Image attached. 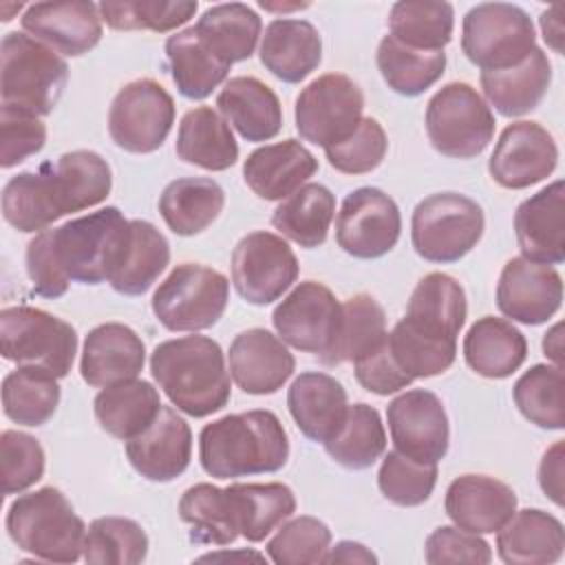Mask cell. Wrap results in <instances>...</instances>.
<instances>
[{
  "mask_svg": "<svg viewBox=\"0 0 565 565\" xmlns=\"http://www.w3.org/2000/svg\"><path fill=\"white\" fill-rule=\"evenodd\" d=\"M113 174L93 150H73L33 172L11 177L2 190V216L18 232H42L57 218L106 201Z\"/></svg>",
  "mask_w": 565,
  "mask_h": 565,
  "instance_id": "cell-1",
  "label": "cell"
},
{
  "mask_svg": "<svg viewBox=\"0 0 565 565\" xmlns=\"http://www.w3.org/2000/svg\"><path fill=\"white\" fill-rule=\"evenodd\" d=\"M466 316L463 287L448 274H426L415 285L404 318L388 333L399 369L413 380L448 371L457 358V335Z\"/></svg>",
  "mask_w": 565,
  "mask_h": 565,
  "instance_id": "cell-2",
  "label": "cell"
},
{
  "mask_svg": "<svg viewBox=\"0 0 565 565\" xmlns=\"http://www.w3.org/2000/svg\"><path fill=\"white\" fill-rule=\"evenodd\" d=\"M287 459V430L278 415L265 408L218 417L199 435L201 468L214 479L278 472Z\"/></svg>",
  "mask_w": 565,
  "mask_h": 565,
  "instance_id": "cell-3",
  "label": "cell"
},
{
  "mask_svg": "<svg viewBox=\"0 0 565 565\" xmlns=\"http://www.w3.org/2000/svg\"><path fill=\"white\" fill-rule=\"evenodd\" d=\"M150 373L177 411L207 417L232 397L223 349L207 335L166 340L150 353Z\"/></svg>",
  "mask_w": 565,
  "mask_h": 565,
  "instance_id": "cell-4",
  "label": "cell"
},
{
  "mask_svg": "<svg viewBox=\"0 0 565 565\" xmlns=\"http://www.w3.org/2000/svg\"><path fill=\"white\" fill-rule=\"evenodd\" d=\"M57 274L71 282L99 285L110 280L130 236V221L108 205L60 227L38 232Z\"/></svg>",
  "mask_w": 565,
  "mask_h": 565,
  "instance_id": "cell-5",
  "label": "cell"
},
{
  "mask_svg": "<svg viewBox=\"0 0 565 565\" xmlns=\"http://www.w3.org/2000/svg\"><path fill=\"white\" fill-rule=\"evenodd\" d=\"M18 550L46 563H75L84 554L86 525L66 494L53 486L20 494L4 519Z\"/></svg>",
  "mask_w": 565,
  "mask_h": 565,
  "instance_id": "cell-6",
  "label": "cell"
},
{
  "mask_svg": "<svg viewBox=\"0 0 565 565\" xmlns=\"http://www.w3.org/2000/svg\"><path fill=\"white\" fill-rule=\"evenodd\" d=\"M68 82L66 60L44 42L9 31L0 42V97L2 106L26 110L35 117L53 113Z\"/></svg>",
  "mask_w": 565,
  "mask_h": 565,
  "instance_id": "cell-7",
  "label": "cell"
},
{
  "mask_svg": "<svg viewBox=\"0 0 565 565\" xmlns=\"http://www.w3.org/2000/svg\"><path fill=\"white\" fill-rule=\"evenodd\" d=\"M481 205L459 192H437L422 199L411 218V243L428 263H457L483 236Z\"/></svg>",
  "mask_w": 565,
  "mask_h": 565,
  "instance_id": "cell-8",
  "label": "cell"
},
{
  "mask_svg": "<svg viewBox=\"0 0 565 565\" xmlns=\"http://www.w3.org/2000/svg\"><path fill=\"white\" fill-rule=\"evenodd\" d=\"M0 349L9 362L44 369L62 380L73 369L77 333L66 320L44 309L4 307L0 311Z\"/></svg>",
  "mask_w": 565,
  "mask_h": 565,
  "instance_id": "cell-9",
  "label": "cell"
},
{
  "mask_svg": "<svg viewBox=\"0 0 565 565\" xmlns=\"http://www.w3.org/2000/svg\"><path fill=\"white\" fill-rule=\"evenodd\" d=\"M230 300L227 278L199 263L177 265L152 294L154 318L168 331H203L218 322Z\"/></svg>",
  "mask_w": 565,
  "mask_h": 565,
  "instance_id": "cell-10",
  "label": "cell"
},
{
  "mask_svg": "<svg viewBox=\"0 0 565 565\" xmlns=\"http://www.w3.org/2000/svg\"><path fill=\"white\" fill-rule=\"evenodd\" d=\"M424 121L433 148L450 159H472L494 137V115L488 102L466 82L441 86L430 97Z\"/></svg>",
  "mask_w": 565,
  "mask_h": 565,
  "instance_id": "cell-11",
  "label": "cell"
},
{
  "mask_svg": "<svg viewBox=\"0 0 565 565\" xmlns=\"http://www.w3.org/2000/svg\"><path fill=\"white\" fill-rule=\"evenodd\" d=\"M534 49L532 18L516 4L481 2L463 15L461 51L481 71L516 66Z\"/></svg>",
  "mask_w": 565,
  "mask_h": 565,
  "instance_id": "cell-12",
  "label": "cell"
},
{
  "mask_svg": "<svg viewBox=\"0 0 565 565\" xmlns=\"http://www.w3.org/2000/svg\"><path fill=\"white\" fill-rule=\"evenodd\" d=\"M362 110V88L342 73H324L296 97V130L305 141L329 148L353 135Z\"/></svg>",
  "mask_w": 565,
  "mask_h": 565,
  "instance_id": "cell-13",
  "label": "cell"
},
{
  "mask_svg": "<svg viewBox=\"0 0 565 565\" xmlns=\"http://www.w3.org/2000/svg\"><path fill=\"white\" fill-rule=\"evenodd\" d=\"M174 124V99L154 79L143 77L121 86L108 110V132L115 146L150 154L163 146Z\"/></svg>",
  "mask_w": 565,
  "mask_h": 565,
  "instance_id": "cell-14",
  "label": "cell"
},
{
  "mask_svg": "<svg viewBox=\"0 0 565 565\" xmlns=\"http://www.w3.org/2000/svg\"><path fill=\"white\" fill-rule=\"evenodd\" d=\"M230 269L238 296L263 307L278 300L296 282L300 265L282 236L258 230L236 243Z\"/></svg>",
  "mask_w": 565,
  "mask_h": 565,
  "instance_id": "cell-15",
  "label": "cell"
},
{
  "mask_svg": "<svg viewBox=\"0 0 565 565\" xmlns=\"http://www.w3.org/2000/svg\"><path fill=\"white\" fill-rule=\"evenodd\" d=\"M402 234L397 203L380 188L349 192L335 216V243L353 258L373 260L388 254Z\"/></svg>",
  "mask_w": 565,
  "mask_h": 565,
  "instance_id": "cell-16",
  "label": "cell"
},
{
  "mask_svg": "<svg viewBox=\"0 0 565 565\" xmlns=\"http://www.w3.org/2000/svg\"><path fill=\"white\" fill-rule=\"evenodd\" d=\"M340 316L335 294L322 282L305 280L278 302L271 322L285 344L320 358L335 340Z\"/></svg>",
  "mask_w": 565,
  "mask_h": 565,
  "instance_id": "cell-17",
  "label": "cell"
},
{
  "mask_svg": "<svg viewBox=\"0 0 565 565\" xmlns=\"http://www.w3.org/2000/svg\"><path fill=\"white\" fill-rule=\"evenodd\" d=\"M386 422L395 450L422 461L439 463L448 452L450 428L441 399L426 388H411L386 406Z\"/></svg>",
  "mask_w": 565,
  "mask_h": 565,
  "instance_id": "cell-18",
  "label": "cell"
},
{
  "mask_svg": "<svg viewBox=\"0 0 565 565\" xmlns=\"http://www.w3.org/2000/svg\"><path fill=\"white\" fill-rule=\"evenodd\" d=\"M558 163L554 137L536 121H514L503 128L488 161V172L501 188L523 190L547 179Z\"/></svg>",
  "mask_w": 565,
  "mask_h": 565,
  "instance_id": "cell-19",
  "label": "cell"
},
{
  "mask_svg": "<svg viewBox=\"0 0 565 565\" xmlns=\"http://www.w3.org/2000/svg\"><path fill=\"white\" fill-rule=\"evenodd\" d=\"M563 302V278L552 265L510 258L497 282L499 311L521 324L547 322Z\"/></svg>",
  "mask_w": 565,
  "mask_h": 565,
  "instance_id": "cell-20",
  "label": "cell"
},
{
  "mask_svg": "<svg viewBox=\"0 0 565 565\" xmlns=\"http://www.w3.org/2000/svg\"><path fill=\"white\" fill-rule=\"evenodd\" d=\"M22 29L53 51L79 57L102 40L99 4L88 0H55L29 4L20 18Z\"/></svg>",
  "mask_w": 565,
  "mask_h": 565,
  "instance_id": "cell-21",
  "label": "cell"
},
{
  "mask_svg": "<svg viewBox=\"0 0 565 565\" xmlns=\"http://www.w3.org/2000/svg\"><path fill=\"white\" fill-rule=\"evenodd\" d=\"M126 457L148 481L166 483L181 477L192 459L190 424L172 406H161L157 419L126 441Z\"/></svg>",
  "mask_w": 565,
  "mask_h": 565,
  "instance_id": "cell-22",
  "label": "cell"
},
{
  "mask_svg": "<svg viewBox=\"0 0 565 565\" xmlns=\"http://www.w3.org/2000/svg\"><path fill=\"white\" fill-rule=\"evenodd\" d=\"M227 369L243 393L271 395L294 375L296 360L278 335L254 327L232 340Z\"/></svg>",
  "mask_w": 565,
  "mask_h": 565,
  "instance_id": "cell-23",
  "label": "cell"
},
{
  "mask_svg": "<svg viewBox=\"0 0 565 565\" xmlns=\"http://www.w3.org/2000/svg\"><path fill=\"white\" fill-rule=\"evenodd\" d=\"M146 364L143 340L121 322L97 324L82 349L79 373L88 386L106 388L137 380Z\"/></svg>",
  "mask_w": 565,
  "mask_h": 565,
  "instance_id": "cell-24",
  "label": "cell"
},
{
  "mask_svg": "<svg viewBox=\"0 0 565 565\" xmlns=\"http://www.w3.org/2000/svg\"><path fill=\"white\" fill-rule=\"evenodd\" d=\"M444 510L457 527L475 534H492L516 512V494L494 477L461 475L450 481Z\"/></svg>",
  "mask_w": 565,
  "mask_h": 565,
  "instance_id": "cell-25",
  "label": "cell"
},
{
  "mask_svg": "<svg viewBox=\"0 0 565 565\" xmlns=\"http://www.w3.org/2000/svg\"><path fill=\"white\" fill-rule=\"evenodd\" d=\"M563 205L565 183L556 179L516 207L514 234L523 258L543 265H561L565 260Z\"/></svg>",
  "mask_w": 565,
  "mask_h": 565,
  "instance_id": "cell-26",
  "label": "cell"
},
{
  "mask_svg": "<svg viewBox=\"0 0 565 565\" xmlns=\"http://www.w3.org/2000/svg\"><path fill=\"white\" fill-rule=\"evenodd\" d=\"M316 172L318 159L298 139L260 146L243 163L247 188L265 201L287 199Z\"/></svg>",
  "mask_w": 565,
  "mask_h": 565,
  "instance_id": "cell-27",
  "label": "cell"
},
{
  "mask_svg": "<svg viewBox=\"0 0 565 565\" xmlns=\"http://www.w3.org/2000/svg\"><path fill=\"white\" fill-rule=\"evenodd\" d=\"M287 406L298 430L318 444L340 430L349 411L344 386L322 371L300 373L287 391Z\"/></svg>",
  "mask_w": 565,
  "mask_h": 565,
  "instance_id": "cell-28",
  "label": "cell"
},
{
  "mask_svg": "<svg viewBox=\"0 0 565 565\" xmlns=\"http://www.w3.org/2000/svg\"><path fill=\"white\" fill-rule=\"evenodd\" d=\"M258 55L274 77L298 84L320 66L322 40L311 22L278 18L265 26Z\"/></svg>",
  "mask_w": 565,
  "mask_h": 565,
  "instance_id": "cell-29",
  "label": "cell"
},
{
  "mask_svg": "<svg viewBox=\"0 0 565 565\" xmlns=\"http://www.w3.org/2000/svg\"><path fill=\"white\" fill-rule=\"evenodd\" d=\"M216 106L245 141H269L282 128L280 99L258 77L238 75L227 79L216 95Z\"/></svg>",
  "mask_w": 565,
  "mask_h": 565,
  "instance_id": "cell-30",
  "label": "cell"
},
{
  "mask_svg": "<svg viewBox=\"0 0 565 565\" xmlns=\"http://www.w3.org/2000/svg\"><path fill=\"white\" fill-rule=\"evenodd\" d=\"M565 550L563 523L539 508L514 512L497 530V554L508 565H547L561 561Z\"/></svg>",
  "mask_w": 565,
  "mask_h": 565,
  "instance_id": "cell-31",
  "label": "cell"
},
{
  "mask_svg": "<svg viewBox=\"0 0 565 565\" xmlns=\"http://www.w3.org/2000/svg\"><path fill=\"white\" fill-rule=\"evenodd\" d=\"M486 99L503 117H521L534 110L552 84V64L543 49H534L521 64L503 71H481Z\"/></svg>",
  "mask_w": 565,
  "mask_h": 565,
  "instance_id": "cell-32",
  "label": "cell"
},
{
  "mask_svg": "<svg viewBox=\"0 0 565 565\" xmlns=\"http://www.w3.org/2000/svg\"><path fill=\"white\" fill-rule=\"evenodd\" d=\"M466 364L481 377H510L527 358L525 335L508 320L483 316L463 338Z\"/></svg>",
  "mask_w": 565,
  "mask_h": 565,
  "instance_id": "cell-33",
  "label": "cell"
},
{
  "mask_svg": "<svg viewBox=\"0 0 565 565\" xmlns=\"http://www.w3.org/2000/svg\"><path fill=\"white\" fill-rule=\"evenodd\" d=\"M174 150L181 161L210 172L227 170L238 161L230 124L210 106H196L181 117Z\"/></svg>",
  "mask_w": 565,
  "mask_h": 565,
  "instance_id": "cell-34",
  "label": "cell"
},
{
  "mask_svg": "<svg viewBox=\"0 0 565 565\" xmlns=\"http://www.w3.org/2000/svg\"><path fill=\"white\" fill-rule=\"evenodd\" d=\"M225 205L223 188L207 177L170 181L159 196V212L177 236H194L207 230Z\"/></svg>",
  "mask_w": 565,
  "mask_h": 565,
  "instance_id": "cell-35",
  "label": "cell"
},
{
  "mask_svg": "<svg viewBox=\"0 0 565 565\" xmlns=\"http://www.w3.org/2000/svg\"><path fill=\"white\" fill-rule=\"evenodd\" d=\"M161 406L159 391L146 380L106 386L93 402L102 430L121 441L141 435L157 419Z\"/></svg>",
  "mask_w": 565,
  "mask_h": 565,
  "instance_id": "cell-36",
  "label": "cell"
},
{
  "mask_svg": "<svg viewBox=\"0 0 565 565\" xmlns=\"http://www.w3.org/2000/svg\"><path fill=\"white\" fill-rule=\"evenodd\" d=\"M194 31L218 60L232 66L254 55L263 22L247 4L223 2L205 9L196 20Z\"/></svg>",
  "mask_w": 565,
  "mask_h": 565,
  "instance_id": "cell-37",
  "label": "cell"
},
{
  "mask_svg": "<svg viewBox=\"0 0 565 565\" xmlns=\"http://www.w3.org/2000/svg\"><path fill=\"white\" fill-rule=\"evenodd\" d=\"M166 57L177 90L188 99L210 97L227 79L232 68L205 46L194 26L177 31L166 40Z\"/></svg>",
  "mask_w": 565,
  "mask_h": 565,
  "instance_id": "cell-38",
  "label": "cell"
},
{
  "mask_svg": "<svg viewBox=\"0 0 565 565\" xmlns=\"http://www.w3.org/2000/svg\"><path fill=\"white\" fill-rule=\"evenodd\" d=\"M335 216V196L322 183H305L280 201L271 214V225L285 238L305 249L320 247L327 241Z\"/></svg>",
  "mask_w": 565,
  "mask_h": 565,
  "instance_id": "cell-39",
  "label": "cell"
},
{
  "mask_svg": "<svg viewBox=\"0 0 565 565\" xmlns=\"http://www.w3.org/2000/svg\"><path fill=\"white\" fill-rule=\"evenodd\" d=\"M234 508L238 532L249 543L265 541L294 512L296 497L285 483H232L225 488Z\"/></svg>",
  "mask_w": 565,
  "mask_h": 565,
  "instance_id": "cell-40",
  "label": "cell"
},
{
  "mask_svg": "<svg viewBox=\"0 0 565 565\" xmlns=\"http://www.w3.org/2000/svg\"><path fill=\"white\" fill-rule=\"evenodd\" d=\"M170 263L166 236L148 221H130L126 252L110 276V287L124 296L146 294Z\"/></svg>",
  "mask_w": 565,
  "mask_h": 565,
  "instance_id": "cell-41",
  "label": "cell"
},
{
  "mask_svg": "<svg viewBox=\"0 0 565 565\" xmlns=\"http://www.w3.org/2000/svg\"><path fill=\"white\" fill-rule=\"evenodd\" d=\"M386 335L388 331L382 305L369 294H355L344 300L335 340L320 355V362L327 366L355 362L373 351Z\"/></svg>",
  "mask_w": 565,
  "mask_h": 565,
  "instance_id": "cell-42",
  "label": "cell"
},
{
  "mask_svg": "<svg viewBox=\"0 0 565 565\" xmlns=\"http://www.w3.org/2000/svg\"><path fill=\"white\" fill-rule=\"evenodd\" d=\"M179 516L192 527L190 539L201 545H230L241 536L227 490L205 481L181 494Z\"/></svg>",
  "mask_w": 565,
  "mask_h": 565,
  "instance_id": "cell-43",
  "label": "cell"
},
{
  "mask_svg": "<svg viewBox=\"0 0 565 565\" xmlns=\"http://www.w3.org/2000/svg\"><path fill=\"white\" fill-rule=\"evenodd\" d=\"M60 404L57 377L44 369L18 366L2 380V411L18 426L46 424Z\"/></svg>",
  "mask_w": 565,
  "mask_h": 565,
  "instance_id": "cell-44",
  "label": "cell"
},
{
  "mask_svg": "<svg viewBox=\"0 0 565 565\" xmlns=\"http://www.w3.org/2000/svg\"><path fill=\"white\" fill-rule=\"evenodd\" d=\"M455 9L437 0H399L388 13V35L417 51H444L452 40Z\"/></svg>",
  "mask_w": 565,
  "mask_h": 565,
  "instance_id": "cell-45",
  "label": "cell"
},
{
  "mask_svg": "<svg viewBox=\"0 0 565 565\" xmlns=\"http://www.w3.org/2000/svg\"><path fill=\"white\" fill-rule=\"evenodd\" d=\"M377 68L393 93L417 97L444 75L446 53L417 51L397 42L393 35H384L377 46Z\"/></svg>",
  "mask_w": 565,
  "mask_h": 565,
  "instance_id": "cell-46",
  "label": "cell"
},
{
  "mask_svg": "<svg viewBox=\"0 0 565 565\" xmlns=\"http://www.w3.org/2000/svg\"><path fill=\"white\" fill-rule=\"evenodd\" d=\"M322 446L342 468L364 470L373 466L386 450V430L380 413L364 402L349 406L344 424Z\"/></svg>",
  "mask_w": 565,
  "mask_h": 565,
  "instance_id": "cell-47",
  "label": "cell"
},
{
  "mask_svg": "<svg viewBox=\"0 0 565 565\" xmlns=\"http://www.w3.org/2000/svg\"><path fill=\"white\" fill-rule=\"evenodd\" d=\"M512 397L521 415L545 430L565 428V375L550 364L530 366L512 386Z\"/></svg>",
  "mask_w": 565,
  "mask_h": 565,
  "instance_id": "cell-48",
  "label": "cell"
},
{
  "mask_svg": "<svg viewBox=\"0 0 565 565\" xmlns=\"http://www.w3.org/2000/svg\"><path fill=\"white\" fill-rule=\"evenodd\" d=\"M148 556V534L126 516H99L86 527L82 558L93 565H137Z\"/></svg>",
  "mask_w": 565,
  "mask_h": 565,
  "instance_id": "cell-49",
  "label": "cell"
},
{
  "mask_svg": "<svg viewBox=\"0 0 565 565\" xmlns=\"http://www.w3.org/2000/svg\"><path fill=\"white\" fill-rule=\"evenodd\" d=\"M196 0H124L99 2L102 22L115 31L168 33L194 18Z\"/></svg>",
  "mask_w": 565,
  "mask_h": 565,
  "instance_id": "cell-50",
  "label": "cell"
},
{
  "mask_svg": "<svg viewBox=\"0 0 565 565\" xmlns=\"http://www.w3.org/2000/svg\"><path fill=\"white\" fill-rule=\"evenodd\" d=\"M437 483V463L415 461L399 450H388L377 472V488L395 505L415 508L430 499Z\"/></svg>",
  "mask_w": 565,
  "mask_h": 565,
  "instance_id": "cell-51",
  "label": "cell"
},
{
  "mask_svg": "<svg viewBox=\"0 0 565 565\" xmlns=\"http://www.w3.org/2000/svg\"><path fill=\"white\" fill-rule=\"evenodd\" d=\"M331 547V530L316 516H296L267 541V556L276 565H316Z\"/></svg>",
  "mask_w": 565,
  "mask_h": 565,
  "instance_id": "cell-52",
  "label": "cell"
},
{
  "mask_svg": "<svg viewBox=\"0 0 565 565\" xmlns=\"http://www.w3.org/2000/svg\"><path fill=\"white\" fill-rule=\"evenodd\" d=\"M388 150V139L375 117H362L358 128L344 141L324 148L327 161L342 174H366L375 170Z\"/></svg>",
  "mask_w": 565,
  "mask_h": 565,
  "instance_id": "cell-53",
  "label": "cell"
},
{
  "mask_svg": "<svg viewBox=\"0 0 565 565\" xmlns=\"http://www.w3.org/2000/svg\"><path fill=\"white\" fill-rule=\"evenodd\" d=\"M0 450L4 494H20L42 479L46 457L42 444L33 435L4 430L0 435Z\"/></svg>",
  "mask_w": 565,
  "mask_h": 565,
  "instance_id": "cell-54",
  "label": "cell"
},
{
  "mask_svg": "<svg viewBox=\"0 0 565 565\" xmlns=\"http://www.w3.org/2000/svg\"><path fill=\"white\" fill-rule=\"evenodd\" d=\"M44 143L46 126L40 117L13 106L0 108V166L4 170L38 154Z\"/></svg>",
  "mask_w": 565,
  "mask_h": 565,
  "instance_id": "cell-55",
  "label": "cell"
},
{
  "mask_svg": "<svg viewBox=\"0 0 565 565\" xmlns=\"http://www.w3.org/2000/svg\"><path fill=\"white\" fill-rule=\"evenodd\" d=\"M424 558L430 565L441 563H472V565H488L492 561V550L488 541H483L479 534L452 527V525H439L435 527L424 545Z\"/></svg>",
  "mask_w": 565,
  "mask_h": 565,
  "instance_id": "cell-56",
  "label": "cell"
},
{
  "mask_svg": "<svg viewBox=\"0 0 565 565\" xmlns=\"http://www.w3.org/2000/svg\"><path fill=\"white\" fill-rule=\"evenodd\" d=\"M355 380L360 382L362 388L375 395H391L402 388H406L413 377H408L399 364L395 362L391 347H388V335L366 355L353 362Z\"/></svg>",
  "mask_w": 565,
  "mask_h": 565,
  "instance_id": "cell-57",
  "label": "cell"
},
{
  "mask_svg": "<svg viewBox=\"0 0 565 565\" xmlns=\"http://www.w3.org/2000/svg\"><path fill=\"white\" fill-rule=\"evenodd\" d=\"M563 439H558L552 448L545 450L539 466V486L543 494L554 501L558 508L563 505Z\"/></svg>",
  "mask_w": 565,
  "mask_h": 565,
  "instance_id": "cell-58",
  "label": "cell"
},
{
  "mask_svg": "<svg viewBox=\"0 0 565 565\" xmlns=\"http://www.w3.org/2000/svg\"><path fill=\"white\" fill-rule=\"evenodd\" d=\"M322 563H377V556L355 541H340L324 554Z\"/></svg>",
  "mask_w": 565,
  "mask_h": 565,
  "instance_id": "cell-59",
  "label": "cell"
},
{
  "mask_svg": "<svg viewBox=\"0 0 565 565\" xmlns=\"http://www.w3.org/2000/svg\"><path fill=\"white\" fill-rule=\"evenodd\" d=\"M563 7L561 4H554L552 9L543 11L539 22H541V33H543V40L547 42V46H552L558 55H563Z\"/></svg>",
  "mask_w": 565,
  "mask_h": 565,
  "instance_id": "cell-60",
  "label": "cell"
},
{
  "mask_svg": "<svg viewBox=\"0 0 565 565\" xmlns=\"http://www.w3.org/2000/svg\"><path fill=\"white\" fill-rule=\"evenodd\" d=\"M561 329H563V324L558 322V324H554L547 333H545V338H543V353L554 362V366H558V369H563V338H561Z\"/></svg>",
  "mask_w": 565,
  "mask_h": 565,
  "instance_id": "cell-61",
  "label": "cell"
},
{
  "mask_svg": "<svg viewBox=\"0 0 565 565\" xmlns=\"http://www.w3.org/2000/svg\"><path fill=\"white\" fill-rule=\"evenodd\" d=\"M263 9H269V11H291V9H305L309 7V2H296V4H269V2H260Z\"/></svg>",
  "mask_w": 565,
  "mask_h": 565,
  "instance_id": "cell-62",
  "label": "cell"
}]
</instances>
